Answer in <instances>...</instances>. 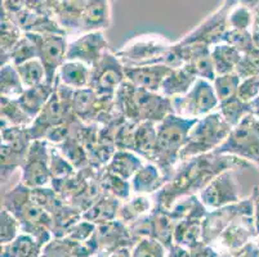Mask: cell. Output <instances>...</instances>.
<instances>
[{
    "label": "cell",
    "instance_id": "6da1fadb",
    "mask_svg": "<svg viewBox=\"0 0 259 257\" xmlns=\"http://www.w3.org/2000/svg\"><path fill=\"white\" fill-rule=\"evenodd\" d=\"M39 248L32 240L27 238H20L17 242L6 249L2 257H37Z\"/></svg>",
    "mask_w": 259,
    "mask_h": 257
},
{
    "label": "cell",
    "instance_id": "3957f363",
    "mask_svg": "<svg viewBox=\"0 0 259 257\" xmlns=\"http://www.w3.org/2000/svg\"><path fill=\"white\" fill-rule=\"evenodd\" d=\"M168 257H190V254H188L187 251H185L183 248H180V247H176V248H173L170 251V253H169Z\"/></svg>",
    "mask_w": 259,
    "mask_h": 257
},
{
    "label": "cell",
    "instance_id": "277c9868",
    "mask_svg": "<svg viewBox=\"0 0 259 257\" xmlns=\"http://www.w3.org/2000/svg\"><path fill=\"white\" fill-rule=\"evenodd\" d=\"M258 115H259V107H258Z\"/></svg>",
    "mask_w": 259,
    "mask_h": 257
},
{
    "label": "cell",
    "instance_id": "7a4b0ae2",
    "mask_svg": "<svg viewBox=\"0 0 259 257\" xmlns=\"http://www.w3.org/2000/svg\"><path fill=\"white\" fill-rule=\"evenodd\" d=\"M132 257H164V249L157 242H147L143 240L134 249Z\"/></svg>",
    "mask_w": 259,
    "mask_h": 257
}]
</instances>
